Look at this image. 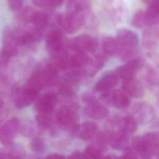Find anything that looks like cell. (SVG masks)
<instances>
[{
	"mask_svg": "<svg viewBox=\"0 0 159 159\" xmlns=\"http://www.w3.org/2000/svg\"><path fill=\"white\" fill-rule=\"evenodd\" d=\"M64 1H65V0H53L56 7H58V6H60L63 4V2H64Z\"/></svg>",
	"mask_w": 159,
	"mask_h": 159,
	"instance_id": "36",
	"label": "cell"
},
{
	"mask_svg": "<svg viewBox=\"0 0 159 159\" xmlns=\"http://www.w3.org/2000/svg\"><path fill=\"white\" fill-rule=\"evenodd\" d=\"M45 48L52 56L56 55L65 49L62 30L58 26L50 28L45 37Z\"/></svg>",
	"mask_w": 159,
	"mask_h": 159,
	"instance_id": "4",
	"label": "cell"
},
{
	"mask_svg": "<svg viewBox=\"0 0 159 159\" xmlns=\"http://www.w3.org/2000/svg\"><path fill=\"white\" fill-rule=\"evenodd\" d=\"M98 46V40L88 34H83L73 38L68 43L69 48L73 52H96Z\"/></svg>",
	"mask_w": 159,
	"mask_h": 159,
	"instance_id": "5",
	"label": "cell"
},
{
	"mask_svg": "<svg viewBox=\"0 0 159 159\" xmlns=\"http://www.w3.org/2000/svg\"><path fill=\"white\" fill-rule=\"evenodd\" d=\"M0 158H17L9 150L0 148Z\"/></svg>",
	"mask_w": 159,
	"mask_h": 159,
	"instance_id": "33",
	"label": "cell"
},
{
	"mask_svg": "<svg viewBox=\"0 0 159 159\" xmlns=\"http://www.w3.org/2000/svg\"><path fill=\"white\" fill-rule=\"evenodd\" d=\"M117 44V53L123 59L130 58L135 52L139 45L137 34L129 29L119 30L116 37Z\"/></svg>",
	"mask_w": 159,
	"mask_h": 159,
	"instance_id": "1",
	"label": "cell"
},
{
	"mask_svg": "<svg viewBox=\"0 0 159 159\" xmlns=\"http://www.w3.org/2000/svg\"><path fill=\"white\" fill-rule=\"evenodd\" d=\"M131 24L133 27L140 29L148 26L145 11H138L133 16L131 19Z\"/></svg>",
	"mask_w": 159,
	"mask_h": 159,
	"instance_id": "23",
	"label": "cell"
},
{
	"mask_svg": "<svg viewBox=\"0 0 159 159\" xmlns=\"http://www.w3.org/2000/svg\"><path fill=\"white\" fill-rule=\"evenodd\" d=\"M84 13H72L66 12L58 14L57 24L58 27L69 34L76 32L84 24Z\"/></svg>",
	"mask_w": 159,
	"mask_h": 159,
	"instance_id": "3",
	"label": "cell"
},
{
	"mask_svg": "<svg viewBox=\"0 0 159 159\" xmlns=\"http://www.w3.org/2000/svg\"><path fill=\"white\" fill-rule=\"evenodd\" d=\"M104 5L107 9L111 11L121 12L125 4L122 0H104Z\"/></svg>",
	"mask_w": 159,
	"mask_h": 159,
	"instance_id": "25",
	"label": "cell"
},
{
	"mask_svg": "<svg viewBox=\"0 0 159 159\" xmlns=\"http://www.w3.org/2000/svg\"><path fill=\"white\" fill-rule=\"evenodd\" d=\"M96 143L98 148L105 149L109 145V134L104 132H100L97 135Z\"/></svg>",
	"mask_w": 159,
	"mask_h": 159,
	"instance_id": "28",
	"label": "cell"
},
{
	"mask_svg": "<svg viewBox=\"0 0 159 159\" xmlns=\"http://www.w3.org/2000/svg\"><path fill=\"white\" fill-rule=\"evenodd\" d=\"M84 155L85 158H99L102 157L101 150L93 146H88L84 151Z\"/></svg>",
	"mask_w": 159,
	"mask_h": 159,
	"instance_id": "27",
	"label": "cell"
},
{
	"mask_svg": "<svg viewBox=\"0 0 159 159\" xmlns=\"http://www.w3.org/2000/svg\"><path fill=\"white\" fill-rule=\"evenodd\" d=\"M140 66L141 60L137 58H133L125 64L119 66L115 73L118 77L124 80L133 78Z\"/></svg>",
	"mask_w": 159,
	"mask_h": 159,
	"instance_id": "12",
	"label": "cell"
},
{
	"mask_svg": "<svg viewBox=\"0 0 159 159\" xmlns=\"http://www.w3.org/2000/svg\"><path fill=\"white\" fill-rule=\"evenodd\" d=\"M117 51V44L116 38L107 36L103 38L101 43V52L103 58L111 57Z\"/></svg>",
	"mask_w": 159,
	"mask_h": 159,
	"instance_id": "18",
	"label": "cell"
},
{
	"mask_svg": "<svg viewBox=\"0 0 159 159\" xmlns=\"http://www.w3.org/2000/svg\"><path fill=\"white\" fill-rule=\"evenodd\" d=\"M89 6V0H67L66 12L72 13H84Z\"/></svg>",
	"mask_w": 159,
	"mask_h": 159,
	"instance_id": "20",
	"label": "cell"
},
{
	"mask_svg": "<svg viewBox=\"0 0 159 159\" xmlns=\"http://www.w3.org/2000/svg\"><path fill=\"white\" fill-rule=\"evenodd\" d=\"M68 157L72 158H85L84 153H81L78 150H76V151L72 152Z\"/></svg>",
	"mask_w": 159,
	"mask_h": 159,
	"instance_id": "34",
	"label": "cell"
},
{
	"mask_svg": "<svg viewBox=\"0 0 159 159\" xmlns=\"http://www.w3.org/2000/svg\"><path fill=\"white\" fill-rule=\"evenodd\" d=\"M123 158H139V155L135 148L132 147H130L127 146L124 150Z\"/></svg>",
	"mask_w": 159,
	"mask_h": 159,
	"instance_id": "31",
	"label": "cell"
},
{
	"mask_svg": "<svg viewBox=\"0 0 159 159\" xmlns=\"http://www.w3.org/2000/svg\"><path fill=\"white\" fill-rule=\"evenodd\" d=\"M20 120L17 117H12L0 125V142L6 147L14 143L19 132Z\"/></svg>",
	"mask_w": 159,
	"mask_h": 159,
	"instance_id": "6",
	"label": "cell"
},
{
	"mask_svg": "<svg viewBox=\"0 0 159 159\" xmlns=\"http://www.w3.org/2000/svg\"><path fill=\"white\" fill-rule=\"evenodd\" d=\"M137 128V122L135 118L132 116H127L122 119L119 130L129 136L135 133Z\"/></svg>",
	"mask_w": 159,
	"mask_h": 159,
	"instance_id": "21",
	"label": "cell"
},
{
	"mask_svg": "<svg viewBox=\"0 0 159 159\" xmlns=\"http://www.w3.org/2000/svg\"><path fill=\"white\" fill-rule=\"evenodd\" d=\"M33 4L46 11H52L56 6L53 0H32Z\"/></svg>",
	"mask_w": 159,
	"mask_h": 159,
	"instance_id": "26",
	"label": "cell"
},
{
	"mask_svg": "<svg viewBox=\"0 0 159 159\" xmlns=\"http://www.w3.org/2000/svg\"><path fill=\"white\" fill-rule=\"evenodd\" d=\"M100 99L105 103L112 106L117 109H122L127 107L130 104L129 96L120 90H108L102 92Z\"/></svg>",
	"mask_w": 159,
	"mask_h": 159,
	"instance_id": "9",
	"label": "cell"
},
{
	"mask_svg": "<svg viewBox=\"0 0 159 159\" xmlns=\"http://www.w3.org/2000/svg\"><path fill=\"white\" fill-rule=\"evenodd\" d=\"M40 95V90L27 83L22 86L14 85L11 89V96L16 108L22 109L30 106Z\"/></svg>",
	"mask_w": 159,
	"mask_h": 159,
	"instance_id": "2",
	"label": "cell"
},
{
	"mask_svg": "<svg viewBox=\"0 0 159 159\" xmlns=\"http://www.w3.org/2000/svg\"><path fill=\"white\" fill-rule=\"evenodd\" d=\"M24 1L25 0H7L9 9L14 12H17L23 7Z\"/></svg>",
	"mask_w": 159,
	"mask_h": 159,
	"instance_id": "30",
	"label": "cell"
},
{
	"mask_svg": "<svg viewBox=\"0 0 159 159\" xmlns=\"http://www.w3.org/2000/svg\"><path fill=\"white\" fill-rule=\"evenodd\" d=\"M30 150L36 154H43L47 149L46 145L43 140L39 137L35 136L32 138L30 142Z\"/></svg>",
	"mask_w": 159,
	"mask_h": 159,
	"instance_id": "24",
	"label": "cell"
},
{
	"mask_svg": "<svg viewBox=\"0 0 159 159\" xmlns=\"http://www.w3.org/2000/svg\"><path fill=\"white\" fill-rule=\"evenodd\" d=\"M147 5L148 7L151 8L159 12V0H142Z\"/></svg>",
	"mask_w": 159,
	"mask_h": 159,
	"instance_id": "32",
	"label": "cell"
},
{
	"mask_svg": "<svg viewBox=\"0 0 159 159\" xmlns=\"http://www.w3.org/2000/svg\"><path fill=\"white\" fill-rule=\"evenodd\" d=\"M58 101L57 94L54 92H46L34 102V107L37 113L52 114Z\"/></svg>",
	"mask_w": 159,
	"mask_h": 159,
	"instance_id": "10",
	"label": "cell"
},
{
	"mask_svg": "<svg viewBox=\"0 0 159 159\" xmlns=\"http://www.w3.org/2000/svg\"><path fill=\"white\" fill-rule=\"evenodd\" d=\"M132 147L141 158H150L154 155L153 148L142 135L137 136L133 139Z\"/></svg>",
	"mask_w": 159,
	"mask_h": 159,
	"instance_id": "13",
	"label": "cell"
},
{
	"mask_svg": "<svg viewBox=\"0 0 159 159\" xmlns=\"http://www.w3.org/2000/svg\"><path fill=\"white\" fill-rule=\"evenodd\" d=\"M118 82V76L113 71L104 74L95 84L94 88L98 92H103L114 88Z\"/></svg>",
	"mask_w": 159,
	"mask_h": 159,
	"instance_id": "15",
	"label": "cell"
},
{
	"mask_svg": "<svg viewBox=\"0 0 159 159\" xmlns=\"http://www.w3.org/2000/svg\"><path fill=\"white\" fill-rule=\"evenodd\" d=\"M59 93L64 97H70L73 95V91L70 83L66 81L61 83L59 86Z\"/></svg>",
	"mask_w": 159,
	"mask_h": 159,
	"instance_id": "29",
	"label": "cell"
},
{
	"mask_svg": "<svg viewBox=\"0 0 159 159\" xmlns=\"http://www.w3.org/2000/svg\"><path fill=\"white\" fill-rule=\"evenodd\" d=\"M2 50L11 57L17 55L19 47L17 42V29L11 26H6L2 32Z\"/></svg>",
	"mask_w": 159,
	"mask_h": 159,
	"instance_id": "8",
	"label": "cell"
},
{
	"mask_svg": "<svg viewBox=\"0 0 159 159\" xmlns=\"http://www.w3.org/2000/svg\"><path fill=\"white\" fill-rule=\"evenodd\" d=\"M3 107H4V101H3V99H2V98H1V96L0 95V112L2 109Z\"/></svg>",
	"mask_w": 159,
	"mask_h": 159,
	"instance_id": "37",
	"label": "cell"
},
{
	"mask_svg": "<svg viewBox=\"0 0 159 159\" xmlns=\"http://www.w3.org/2000/svg\"><path fill=\"white\" fill-rule=\"evenodd\" d=\"M35 120L39 129H49L53 124V119L51 114L37 113Z\"/></svg>",
	"mask_w": 159,
	"mask_h": 159,
	"instance_id": "22",
	"label": "cell"
},
{
	"mask_svg": "<svg viewBox=\"0 0 159 159\" xmlns=\"http://www.w3.org/2000/svg\"><path fill=\"white\" fill-rule=\"evenodd\" d=\"M98 125L94 122H85L81 125H78L71 134L83 140L92 139L96 133Z\"/></svg>",
	"mask_w": 159,
	"mask_h": 159,
	"instance_id": "14",
	"label": "cell"
},
{
	"mask_svg": "<svg viewBox=\"0 0 159 159\" xmlns=\"http://www.w3.org/2000/svg\"><path fill=\"white\" fill-rule=\"evenodd\" d=\"M129 137L120 130L109 134V145L115 150H124L128 146Z\"/></svg>",
	"mask_w": 159,
	"mask_h": 159,
	"instance_id": "17",
	"label": "cell"
},
{
	"mask_svg": "<svg viewBox=\"0 0 159 159\" xmlns=\"http://www.w3.org/2000/svg\"><path fill=\"white\" fill-rule=\"evenodd\" d=\"M45 157L48 158H55V159H62L65 158V157L63 155L58 153H50L48 154L47 156H45Z\"/></svg>",
	"mask_w": 159,
	"mask_h": 159,
	"instance_id": "35",
	"label": "cell"
},
{
	"mask_svg": "<svg viewBox=\"0 0 159 159\" xmlns=\"http://www.w3.org/2000/svg\"><path fill=\"white\" fill-rule=\"evenodd\" d=\"M39 130V128L36 122L28 119L20 121L19 132L24 137L32 138L36 136Z\"/></svg>",
	"mask_w": 159,
	"mask_h": 159,
	"instance_id": "19",
	"label": "cell"
},
{
	"mask_svg": "<svg viewBox=\"0 0 159 159\" xmlns=\"http://www.w3.org/2000/svg\"><path fill=\"white\" fill-rule=\"evenodd\" d=\"M55 119L57 123L62 129L71 134L78 126V116L76 112L70 107L64 106L57 112Z\"/></svg>",
	"mask_w": 159,
	"mask_h": 159,
	"instance_id": "7",
	"label": "cell"
},
{
	"mask_svg": "<svg viewBox=\"0 0 159 159\" xmlns=\"http://www.w3.org/2000/svg\"><path fill=\"white\" fill-rule=\"evenodd\" d=\"M84 111L88 117L96 120L102 119L109 114L107 108L98 102L96 99L86 102Z\"/></svg>",
	"mask_w": 159,
	"mask_h": 159,
	"instance_id": "11",
	"label": "cell"
},
{
	"mask_svg": "<svg viewBox=\"0 0 159 159\" xmlns=\"http://www.w3.org/2000/svg\"><path fill=\"white\" fill-rule=\"evenodd\" d=\"M122 88L128 96L134 98H140L144 93L142 83L134 78L124 80Z\"/></svg>",
	"mask_w": 159,
	"mask_h": 159,
	"instance_id": "16",
	"label": "cell"
}]
</instances>
